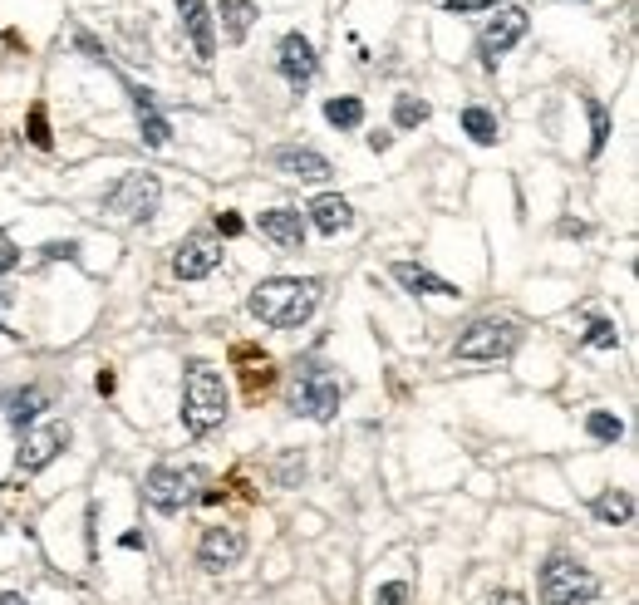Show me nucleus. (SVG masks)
Returning a JSON list of instances; mask_svg holds the SVG:
<instances>
[{"instance_id": "obj_26", "label": "nucleus", "mask_w": 639, "mask_h": 605, "mask_svg": "<svg viewBox=\"0 0 639 605\" xmlns=\"http://www.w3.org/2000/svg\"><path fill=\"white\" fill-rule=\"evenodd\" d=\"M138 133H143V143H148V148H163L173 128H168V119H163L158 109H148V114H138Z\"/></svg>"}, {"instance_id": "obj_14", "label": "nucleus", "mask_w": 639, "mask_h": 605, "mask_svg": "<svg viewBox=\"0 0 639 605\" xmlns=\"http://www.w3.org/2000/svg\"><path fill=\"white\" fill-rule=\"evenodd\" d=\"M256 227H261L266 242H276L281 251H300V246H305V232H310V222H305L300 207H271V212H261Z\"/></svg>"}, {"instance_id": "obj_7", "label": "nucleus", "mask_w": 639, "mask_h": 605, "mask_svg": "<svg viewBox=\"0 0 639 605\" xmlns=\"http://www.w3.org/2000/svg\"><path fill=\"white\" fill-rule=\"evenodd\" d=\"M158 202H163V182L153 173H123L104 192V212H114L118 222H153Z\"/></svg>"}, {"instance_id": "obj_36", "label": "nucleus", "mask_w": 639, "mask_h": 605, "mask_svg": "<svg viewBox=\"0 0 639 605\" xmlns=\"http://www.w3.org/2000/svg\"><path fill=\"white\" fill-rule=\"evenodd\" d=\"M389 143H394V138H389V133H369V148H374V153H384V148H389Z\"/></svg>"}, {"instance_id": "obj_2", "label": "nucleus", "mask_w": 639, "mask_h": 605, "mask_svg": "<svg viewBox=\"0 0 639 605\" xmlns=\"http://www.w3.org/2000/svg\"><path fill=\"white\" fill-rule=\"evenodd\" d=\"M227 379H222V369H212L207 360H192L187 364V374H182V424L192 438H202V433H212V428L227 424Z\"/></svg>"}, {"instance_id": "obj_16", "label": "nucleus", "mask_w": 639, "mask_h": 605, "mask_svg": "<svg viewBox=\"0 0 639 605\" xmlns=\"http://www.w3.org/2000/svg\"><path fill=\"white\" fill-rule=\"evenodd\" d=\"M389 276L404 286L408 296H443V301H453V296H463L453 281H443L438 271H428V266H418V261H394L389 266Z\"/></svg>"}, {"instance_id": "obj_37", "label": "nucleus", "mask_w": 639, "mask_h": 605, "mask_svg": "<svg viewBox=\"0 0 639 605\" xmlns=\"http://www.w3.org/2000/svg\"><path fill=\"white\" fill-rule=\"evenodd\" d=\"M0 605H35V601H25L20 591H0Z\"/></svg>"}, {"instance_id": "obj_33", "label": "nucleus", "mask_w": 639, "mask_h": 605, "mask_svg": "<svg viewBox=\"0 0 639 605\" xmlns=\"http://www.w3.org/2000/svg\"><path fill=\"white\" fill-rule=\"evenodd\" d=\"M74 251H79L74 242H50V246H45V256H50V261H59V256H74Z\"/></svg>"}, {"instance_id": "obj_31", "label": "nucleus", "mask_w": 639, "mask_h": 605, "mask_svg": "<svg viewBox=\"0 0 639 605\" xmlns=\"http://www.w3.org/2000/svg\"><path fill=\"white\" fill-rule=\"evenodd\" d=\"M15 266H20V251H15V242L0 232V276H10Z\"/></svg>"}, {"instance_id": "obj_9", "label": "nucleus", "mask_w": 639, "mask_h": 605, "mask_svg": "<svg viewBox=\"0 0 639 605\" xmlns=\"http://www.w3.org/2000/svg\"><path fill=\"white\" fill-rule=\"evenodd\" d=\"M276 69H281V79L291 84V89H305L315 74H320V55H315V45L291 30V35H281V45H276Z\"/></svg>"}, {"instance_id": "obj_3", "label": "nucleus", "mask_w": 639, "mask_h": 605, "mask_svg": "<svg viewBox=\"0 0 639 605\" xmlns=\"http://www.w3.org/2000/svg\"><path fill=\"white\" fill-rule=\"evenodd\" d=\"M345 379L320 360H305L295 369V394H291V409L300 419H315V424H330L345 404Z\"/></svg>"}, {"instance_id": "obj_23", "label": "nucleus", "mask_w": 639, "mask_h": 605, "mask_svg": "<svg viewBox=\"0 0 639 605\" xmlns=\"http://www.w3.org/2000/svg\"><path fill=\"white\" fill-rule=\"evenodd\" d=\"M585 114H590V158H600L610 143V109L600 99H585Z\"/></svg>"}, {"instance_id": "obj_18", "label": "nucleus", "mask_w": 639, "mask_h": 605, "mask_svg": "<svg viewBox=\"0 0 639 605\" xmlns=\"http://www.w3.org/2000/svg\"><path fill=\"white\" fill-rule=\"evenodd\" d=\"M271 163H276L286 178H300V182H325L330 178V158L315 153V148H276Z\"/></svg>"}, {"instance_id": "obj_27", "label": "nucleus", "mask_w": 639, "mask_h": 605, "mask_svg": "<svg viewBox=\"0 0 639 605\" xmlns=\"http://www.w3.org/2000/svg\"><path fill=\"white\" fill-rule=\"evenodd\" d=\"M585 345H590V350H615V345H620V330H615V320H590V330H585Z\"/></svg>"}, {"instance_id": "obj_20", "label": "nucleus", "mask_w": 639, "mask_h": 605, "mask_svg": "<svg viewBox=\"0 0 639 605\" xmlns=\"http://www.w3.org/2000/svg\"><path fill=\"white\" fill-rule=\"evenodd\" d=\"M463 133L472 138V143L492 148V143L502 138V123H497V114H492V109H482V104H467V109H463Z\"/></svg>"}, {"instance_id": "obj_35", "label": "nucleus", "mask_w": 639, "mask_h": 605, "mask_svg": "<svg viewBox=\"0 0 639 605\" xmlns=\"http://www.w3.org/2000/svg\"><path fill=\"white\" fill-rule=\"evenodd\" d=\"M94 389H99V394H114V374H109V369H99V379H94Z\"/></svg>"}, {"instance_id": "obj_12", "label": "nucleus", "mask_w": 639, "mask_h": 605, "mask_svg": "<svg viewBox=\"0 0 639 605\" xmlns=\"http://www.w3.org/2000/svg\"><path fill=\"white\" fill-rule=\"evenodd\" d=\"M217 266H222V242H212L207 232L187 237V242L177 246V256H173V276H177V281H202V276H212Z\"/></svg>"}, {"instance_id": "obj_10", "label": "nucleus", "mask_w": 639, "mask_h": 605, "mask_svg": "<svg viewBox=\"0 0 639 605\" xmlns=\"http://www.w3.org/2000/svg\"><path fill=\"white\" fill-rule=\"evenodd\" d=\"M246 556V532L241 527H207L197 542V566L202 571H232Z\"/></svg>"}, {"instance_id": "obj_8", "label": "nucleus", "mask_w": 639, "mask_h": 605, "mask_svg": "<svg viewBox=\"0 0 639 605\" xmlns=\"http://www.w3.org/2000/svg\"><path fill=\"white\" fill-rule=\"evenodd\" d=\"M522 35H526V10H517V5L497 10V15L482 25V35H477V60H482V69H497L502 55H507Z\"/></svg>"}, {"instance_id": "obj_24", "label": "nucleus", "mask_w": 639, "mask_h": 605, "mask_svg": "<svg viewBox=\"0 0 639 605\" xmlns=\"http://www.w3.org/2000/svg\"><path fill=\"white\" fill-rule=\"evenodd\" d=\"M428 114H433V109H428V99H418V94H399V99H394V123H399V128H418V123H428Z\"/></svg>"}, {"instance_id": "obj_6", "label": "nucleus", "mask_w": 639, "mask_h": 605, "mask_svg": "<svg viewBox=\"0 0 639 605\" xmlns=\"http://www.w3.org/2000/svg\"><path fill=\"white\" fill-rule=\"evenodd\" d=\"M202 468H177V463H158L148 478H143V497H148V507H158V512H182V507H192L197 497H202Z\"/></svg>"}, {"instance_id": "obj_17", "label": "nucleus", "mask_w": 639, "mask_h": 605, "mask_svg": "<svg viewBox=\"0 0 639 605\" xmlns=\"http://www.w3.org/2000/svg\"><path fill=\"white\" fill-rule=\"evenodd\" d=\"M305 222L315 227V232H325V237H340L354 227V207H349L345 197H335V192H320L310 207H305Z\"/></svg>"}, {"instance_id": "obj_1", "label": "nucleus", "mask_w": 639, "mask_h": 605, "mask_svg": "<svg viewBox=\"0 0 639 605\" xmlns=\"http://www.w3.org/2000/svg\"><path fill=\"white\" fill-rule=\"evenodd\" d=\"M320 296H325V286L315 276H271V281H261L251 291L246 310L261 325H271V330H295V325H305L315 315Z\"/></svg>"}, {"instance_id": "obj_30", "label": "nucleus", "mask_w": 639, "mask_h": 605, "mask_svg": "<svg viewBox=\"0 0 639 605\" xmlns=\"http://www.w3.org/2000/svg\"><path fill=\"white\" fill-rule=\"evenodd\" d=\"M497 5H502V0H448L443 10H448V15H472V10H497Z\"/></svg>"}, {"instance_id": "obj_32", "label": "nucleus", "mask_w": 639, "mask_h": 605, "mask_svg": "<svg viewBox=\"0 0 639 605\" xmlns=\"http://www.w3.org/2000/svg\"><path fill=\"white\" fill-rule=\"evenodd\" d=\"M217 232H222V237H241V232H246V222H241L236 212H217Z\"/></svg>"}, {"instance_id": "obj_13", "label": "nucleus", "mask_w": 639, "mask_h": 605, "mask_svg": "<svg viewBox=\"0 0 639 605\" xmlns=\"http://www.w3.org/2000/svg\"><path fill=\"white\" fill-rule=\"evenodd\" d=\"M177 15H182V30L192 40V55L202 64L217 60V30H212V10L207 0H177Z\"/></svg>"}, {"instance_id": "obj_4", "label": "nucleus", "mask_w": 639, "mask_h": 605, "mask_svg": "<svg viewBox=\"0 0 639 605\" xmlns=\"http://www.w3.org/2000/svg\"><path fill=\"white\" fill-rule=\"evenodd\" d=\"M595 596H600V581H595L590 566H581L566 551L546 556V566H541V605H585Z\"/></svg>"}, {"instance_id": "obj_15", "label": "nucleus", "mask_w": 639, "mask_h": 605, "mask_svg": "<svg viewBox=\"0 0 639 605\" xmlns=\"http://www.w3.org/2000/svg\"><path fill=\"white\" fill-rule=\"evenodd\" d=\"M45 389L40 384H20V389H5L0 394V414H5V424L15 428V433H25V428L35 424L40 414H45Z\"/></svg>"}, {"instance_id": "obj_5", "label": "nucleus", "mask_w": 639, "mask_h": 605, "mask_svg": "<svg viewBox=\"0 0 639 605\" xmlns=\"http://www.w3.org/2000/svg\"><path fill=\"white\" fill-rule=\"evenodd\" d=\"M522 345V330L512 325V320H497V315H482V320H472L463 335H458V345H453V355L467 364H497V360H512V350Z\"/></svg>"}, {"instance_id": "obj_34", "label": "nucleus", "mask_w": 639, "mask_h": 605, "mask_svg": "<svg viewBox=\"0 0 639 605\" xmlns=\"http://www.w3.org/2000/svg\"><path fill=\"white\" fill-rule=\"evenodd\" d=\"M487 605H526V596H522V591H497Z\"/></svg>"}, {"instance_id": "obj_29", "label": "nucleus", "mask_w": 639, "mask_h": 605, "mask_svg": "<svg viewBox=\"0 0 639 605\" xmlns=\"http://www.w3.org/2000/svg\"><path fill=\"white\" fill-rule=\"evenodd\" d=\"M408 601H413L408 581H389V586H379V591H374V605H408Z\"/></svg>"}, {"instance_id": "obj_11", "label": "nucleus", "mask_w": 639, "mask_h": 605, "mask_svg": "<svg viewBox=\"0 0 639 605\" xmlns=\"http://www.w3.org/2000/svg\"><path fill=\"white\" fill-rule=\"evenodd\" d=\"M64 448H69V428H64V424L25 428V438H20V453H15V463H20L25 473H40L45 463H55Z\"/></svg>"}, {"instance_id": "obj_19", "label": "nucleus", "mask_w": 639, "mask_h": 605, "mask_svg": "<svg viewBox=\"0 0 639 605\" xmlns=\"http://www.w3.org/2000/svg\"><path fill=\"white\" fill-rule=\"evenodd\" d=\"M590 512H595V522H605V527H630V522H635V497H630L625 487H610V492H600V497L590 502Z\"/></svg>"}, {"instance_id": "obj_21", "label": "nucleus", "mask_w": 639, "mask_h": 605, "mask_svg": "<svg viewBox=\"0 0 639 605\" xmlns=\"http://www.w3.org/2000/svg\"><path fill=\"white\" fill-rule=\"evenodd\" d=\"M222 10V30H227V40H246V30L256 25V0H222L217 5Z\"/></svg>"}, {"instance_id": "obj_25", "label": "nucleus", "mask_w": 639, "mask_h": 605, "mask_svg": "<svg viewBox=\"0 0 639 605\" xmlns=\"http://www.w3.org/2000/svg\"><path fill=\"white\" fill-rule=\"evenodd\" d=\"M585 433H590V438H600V443H620V438H625V424H620L615 414H605V409H590Z\"/></svg>"}, {"instance_id": "obj_28", "label": "nucleus", "mask_w": 639, "mask_h": 605, "mask_svg": "<svg viewBox=\"0 0 639 605\" xmlns=\"http://www.w3.org/2000/svg\"><path fill=\"white\" fill-rule=\"evenodd\" d=\"M30 143H35V148H50V143H55V138H50V119H45V104L30 109Z\"/></svg>"}, {"instance_id": "obj_22", "label": "nucleus", "mask_w": 639, "mask_h": 605, "mask_svg": "<svg viewBox=\"0 0 639 605\" xmlns=\"http://www.w3.org/2000/svg\"><path fill=\"white\" fill-rule=\"evenodd\" d=\"M325 119L335 123L340 133L359 128V123H364V99H354V94H340V99H330V104H325Z\"/></svg>"}]
</instances>
